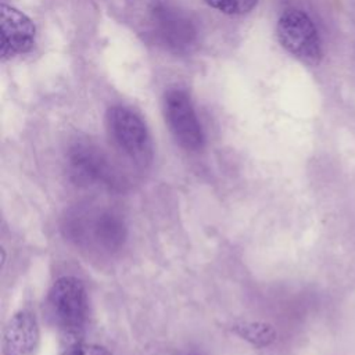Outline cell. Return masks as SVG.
Wrapping results in <instances>:
<instances>
[{
    "label": "cell",
    "instance_id": "1",
    "mask_svg": "<svg viewBox=\"0 0 355 355\" xmlns=\"http://www.w3.org/2000/svg\"><path fill=\"white\" fill-rule=\"evenodd\" d=\"M62 230L75 245L103 254L118 252L128 239L125 219L107 207L79 205L69 209L64 216Z\"/></svg>",
    "mask_w": 355,
    "mask_h": 355
},
{
    "label": "cell",
    "instance_id": "11",
    "mask_svg": "<svg viewBox=\"0 0 355 355\" xmlns=\"http://www.w3.org/2000/svg\"><path fill=\"white\" fill-rule=\"evenodd\" d=\"M61 355H111V352L98 344L87 343H73L62 349Z\"/></svg>",
    "mask_w": 355,
    "mask_h": 355
},
{
    "label": "cell",
    "instance_id": "9",
    "mask_svg": "<svg viewBox=\"0 0 355 355\" xmlns=\"http://www.w3.org/2000/svg\"><path fill=\"white\" fill-rule=\"evenodd\" d=\"M40 331L36 316L29 311H18L8 320L3 336L1 355H36Z\"/></svg>",
    "mask_w": 355,
    "mask_h": 355
},
{
    "label": "cell",
    "instance_id": "3",
    "mask_svg": "<svg viewBox=\"0 0 355 355\" xmlns=\"http://www.w3.org/2000/svg\"><path fill=\"white\" fill-rule=\"evenodd\" d=\"M108 133L115 146L136 166L146 168L153 161V141L143 119L130 108L112 105L105 114Z\"/></svg>",
    "mask_w": 355,
    "mask_h": 355
},
{
    "label": "cell",
    "instance_id": "6",
    "mask_svg": "<svg viewBox=\"0 0 355 355\" xmlns=\"http://www.w3.org/2000/svg\"><path fill=\"white\" fill-rule=\"evenodd\" d=\"M162 111L165 122L180 147L189 151L202 148L204 130L187 92L180 87L166 90L162 98Z\"/></svg>",
    "mask_w": 355,
    "mask_h": 355
},
{
    "label": "cell",
    "instance_id": "5",
    "mask_svg": "<svg viewBox=\"0 0 355 355\" xmlns=\"http://www.w3.org/2000/svg\"><path fill=\"white\" fill-rule=\"evenodd\" d=\"M49 308L55 324L65 333L76 334L87 316L85 284L75 276H61L50 287Z\"/></svg>",
    "mask_w": 355,
    "mask_h": 355
},
{
    "label": "cell",
    "instance_id": "2",
    "mask_svg": "<svg viewBox=\"0 0 355 355\" xmlns=\"http://www.w3.org/2000/svg\"><path fill=\"white\" fill-rule=\"evenodd\" d=\"M67 166L71 179L85 187H103L121 191L126 180L107 154L97 146L86 141L72 144L67 154Z\"/></svg>",
    "mask_w": 355,
    "mask_h": 355
},
{
    "label": "cell",
    "instance_id": "8",
    "mask_svg": "<svg viewBox=\"0 0 355 355\" xmlns=\"http://www.w3.org/2000/svg\"><path fill=\"white\" fill-rule=\"evenodd\" d=\"M1 49L3 60L12 58L31 50L35 42L36 28L32 19L22 11L1 4Z\"/></svg>",
    "mask_w": 355,
    "mask_h": 355
},
{
    "label": "cell",
    "instance_id": "7",
    "mask_svg": "<svg viewBox=\"0 0 355 355\" xmlns=\"http://www.w3.org/2000/svg\"><path fill=\"white\" fill-rule=\"evenodd\" d=\"M151 24L158 43L175 54H184L196 44V25L189 15L176 7L168 4L154 6Z\"/></svg>",
    "mask_w": 355,
    "mask_h": 355
},
{
    "label": "cell",
    "instance_id": "4",
    "mask_svg": "<svg viewBox=\"0 0 355 355\" xmlns=\"http://www.w3.org/2000/svg\"><path fill=\"white\" fill-rule=\"evenodd\" d=\"M276 36L282 47L298 61L315 67L323 57L322 42L313 21L301 10L288 8L277 19Z\"/></svg>",
    "mask_w": 355,
    "mask_h": 355
},
{
    "label": "cell",
    "instance_id": "13",
    "mask_svg": "<svg viewBox=\"0 0 355 355\" xmlns=\"http://www.w3.org/2000/svg\"><path fill=\"white\" fill-rule=\"evenodd\" d=\"M180 355H202V354H198V352H183Z\"/></svg>",
    "mask_w": 355,
    "mask_h": 355
},
{
    "label": "cell",
    "instance_id": "12",
    "mask_svg": "<svg viewBox=\"0 0 355 355\" xmlns=\"http://www.w3.org/2000/svg\"><path fill=\"white\" fill-rule=\"evenodd\" d=\"M241 336L247 338H254L255 341H262V344H268L273 340L275 333L268 326H258V324H248L241 327Z\"/></svg>",
    "mask_w": 355,
    "mask_h": 355
},
{
    "label": "cell",
    "instance_id": "10",
    "mask_svg": "<svg viewBox=\"0 0 355 355\" xmlns=\"http://www.w3.org/2000/svg\"><path fill=\"white\" fill-rule=\"evenodd\" d=\"M209 7L226 15H245L251 12L259 0H204Z\"/></svg>",
    "mask_w": 355,
    "mask_h": 355
}]
</instances>
